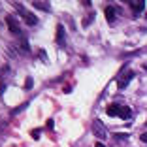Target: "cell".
<instances>
[{
	"label": "cell",
	"mask_w": 147,
	"mask_h": 147,
	"mask_svg": "<svg viewBox=\"0 0 147 147\" xmlns=\"http://www.w3.org/2000/svg\"><path fill=\"white\" fill-rule=\"evenodd\" d=\"M119 113H121V108H119V106H109L108 108V115H111V117H115V115H119Z\"/></svg>",
	"instance_id": "cell-10"
},
{
	"label": "cell",
	"mask_w": 147,
	"mask_h": 147,
	"mask_svg": "<svg viewBox=\"0 0 147 147\" xmlns=\"http://www.w3.org/2000/svg\"><path fill=\"white\" fill-rule=\"evenodd\" d=\"M130 8L134 9L136 13H140V11H143V8H145V2H143V0H136V2H130Z\"/></svg>",
	"instance_id": "cell-7"
},
{
	"label": "cell",
	"mask_w": 147,
	"mask_h": 147,
	"mask_svg": "<svg viewBox=\"0 0 147 147\" xmlns=\"http://www.w3.org/2000/svg\"><path fill=\"white\" fill-rule=\"evenodd\" d=\"M21 47H23V51H28V42H26V38L25 36H21Z\"/></svg>",
	"instance_id": "cell-11"
},
{
	"label": "cell",
	"mask_w": 147,
	"mask_h": 147,
	"mask_svg": "<svg viewBox=\"0 0 147 147\" xmlns=\"http://www.w3.org/2000/svg\"><path fill=\"white\" fill-rule=\"evenodd\" d=\"M32 138H34V140H38V138H40V130H38V128L32 130Z\"/></svg>",
	"instance_id": "cell-14"
},
{
	"label": "cell",
	"mask_w": 147,
	"mask_h": 147,
	"mask_svg": "<svg viewBox=\"0 0 147 147\" xmlns=\"http://www.w3.org/2000/svg\"><path fill=\"white\" fill-rule=\"evenodd\" d=\"M32 85H34V81H32V79L28 78V79H26V83H25V87H26V89H30Z\"/></svg>",
	"instance_id": "cell-13"
},
{
	"label": "cell",
	"mask_w": 147,
	"mask_h": 147,
	"mask_svg": "<svg viewBox=\"0 0 147 147\" xmlns=\"http://www.w3.org/2000/svg\"><path fill=\"white\" fill-rule=\"evenodd\" d=\"M143 68H145V70H147V64H143Z\"/></svg>",
	"instance_id": "cell-17"
},
{
	"label": "cell",
	"mask_w": 147,
	"mask_h": 147,
	"mask_svg": "<svg viewBox=\"0 0 147 147\" xmlns=\"http://www.w3.org/2000/svg\"><path fill=\"white\" fill-rule=\"evenodd\" d=\"M134 78H136V72H132V70H126V72L121 76V78H119V81H117V87H119V89H125V87L128 85V83L132 81Z\"/></svg>",
	"instance_id": "cell-4"
},
{
	"label": "cell",
	"mask_w": 147,
	"mask_h": 147,
	"mask_svg": "<svg viewBox=\"0 0 147 147\" xmlns=\"http://www.w3.org/2000/svg\"><path fill=\"white\" fill-rule=\"evenodd\" d=\"M92 134H94L98 140H106L108 138V130H106V126L102 125L100 119H94V121H92Z\"/></svg>",
	"instance_id": "cell-2"
},
{
	"label": "cell",
	"mask_w": 147,
	"mask_h": 147,
	"mask_svg": "<svg viewBox=\"0 0 147 147\" xmlns=\"http://www.w3.org/2000/svg\"><path fill=\"white\" fill-rule=\"evenodd\" d=\"M32 6H34L36 9H43V11H49V9H51V6H49V2H40V0H36V2H32Z\"/></svg>",
	"instance_id": "cell-8"
},
{
	"label": "cell",
	"mask_w": 147,
	"mask_h": 147,
	"mask_svg": "<svg viewBox=\"0 0 147 147\" xmlns=\"http://www.w3.org/2000/svg\"><path fill=\"white\" fill-rule=\"evenodd\" d=\"M6 23H8V28L11 34H17V36H23L21 32V26H19V21L13 15H6Z\"/></svg>",
	"instance_id": "cell-3"
},
{
	"label": "cell",
	"mask_w": 147,
	"mask_h": 147,
	"mask_svg": "<svg viewBox=\"0 0 147 147\" xmlns=\"http://www.w3.org/2000/svg\"><path fill=\"white\" fill-rule=\"evenodd\" d=\"M57 43H61V45L66 43V32H64V26L62 25L57 26Z\"/></svg>",
	"instance_id": "cell-6"
},
{
	"label": "cell",
	"mask_w": 147,
	"mask_h": 147,
	"mask_svg": "<svg viewBox=\"0 0 147 147\" xmlns=\"http://www.w3.org/2000/svg\"><path fill=\"white\" fill-rule=\"evenodd\" d=\"M94 147H104V143H102V142H96V143H94Z\"/></svg>",
	"instance_id": "cell-16"
},
{
	"label": "cell",
	"mask_w": 147,
	"mask_h": 147,
	"mask_svg": "<svg viewBox=\"0 0 147 147\" xmlns=\"http://www.w3.org/2000/svg\"><path fill=\"white\" fill-rule=\"evenodd\" d=\"M15 9H17L19 11V15H23V17H25V21H26V25H30V26H34L36 23H38V17H36L34 13H30V11H26L25 9V6L21 4V2H15Z\"/></svg>",
	"instance_id": "cell-1"
},
{
	"label": "cell",
	"mask_w": 147,
	"mask_h": 147,
	"mask_svg": "<svg viewBox=\"0 0 147 147\" xmlns=\"http://www.w3.org/2000/svg\"><path fill=\"white\" fill-rule=\"evenodd\" d=\"M140 140H142L143 143H147V132H145V134H142V136H140Z\"/></svg>",
	"instance_id": "cell-15"
},
{
	"label": "cell",
	"mask_w": 147,
	"mask_h": 147,
	"mask_svg": "<svg viewBox=\"0 0 147 147\" xmlns=\"http://www.w3.org/2000/svg\"><path fill=\"white\" fill-rule=\"evenodd\" d=\"M113 138L121 142V140H126V138H128V134H126V132H123V134H119V132H117V134H113Z\"/></svg>",
	"instance_id": "cell-12"
},
{
	"label": "cell",
	"mask_w": 147,
	"mask_h": 147,
	"mask_svg": "<svg viewBox=\"0 0 147 147\" xmlns=\"http://www.w3.org/2000/svg\"><path fill=\"white\" fill-rule=\"evenodd\" d=\"M119 117H121V119H130V117H132V109H130L128 106H123V108H121V113H119Z\"/></svg>",
	"instance_id": "cell-9"
},
{
	"label": "cell",
	"mask_w": 147,
	"mask_h": 147,
	"mask_svg": "<svg viewBox=\"0 0 147 147\" xmlns=\"http://www.w3.org/2000/svg\"><path fill=\"white\" fill-rule=\"evenodd\" d=\"M115 13H117V8L115 6H106V9H104V15H106V19H108V23H115Z\"/></svg>",
	"instance_id": "cell-5"
}]
</instances>
